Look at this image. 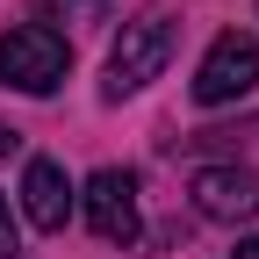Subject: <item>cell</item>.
Instances as JSON below:
<instances>
[{"label": "cell", "instance_id": "5b68a950", "mask_svg": "<svg viewBox=\"0 0 259 259\" xmlns=\"http://www.w3.org/2000/svg\"><path fill=\"white\" fill-rule=\"evenodd\" d=\"M187 194H194V209L216 216V223H245V216H259V180H252L245 166H202V173L187 180Z\"/></svg>", "mask_w": 259, "mask_h": 259}, {"label": "cell", "instance_id": "52a82bcc", "mask_svg": "<svg viewBox=\"0 0 259 259\" xmlns=\"http://www.w3.org/2000/svg\"><path fill=\"white\" fill-rule=\"evenodd\" d=\"M0 259H22V223L8 209V194H0Z\"/></svg>", "mask_w": 259, "mask_h": 259}, {"label": "cell", "instance_id": "8992f818", "mask_svg": "<svg viewBox=\"0 0 259 259\" xmlns=\"http://www.w3.org/2000/svg\"><path fill=\"white\" fill-rule=\"evenodd\" d=\"M22 216L36 223V231H65V216H72V180H65L58 158H29L22 166Z\"/></svg>", "mask_w": 259, "mask_h": 259}, {"label": "cell", "instance_id": "ba28073f", "mask_svg": "<svg viewBox=\"0 0 259 259\" xmlns=\"http://www.w3.org/2000/svg\"><path fill=\"white\" fill-rule=\"evenodd\" d=\"M22 151V130H8V122H0V158H15Z\"/></svg>", "mask_w": 259, "mask_h": 259}, {"label": "cell", "instance_id": "277c9868", "mask_svg": "<svg viewBox=\"0 0 259 259\" xmlns=\"http://www.w3.org/2000/svg\"><path fill=\"white\" fill-rule=\"evenodd\" d=\"M87 223L101 245H137V173L130 166H101L87 180Z\"/></svg>", "mask_w": 259, "mask_h": 259}, {"label": "cell", "instance_id": "7a4b0ae2", "mask_svg": "<svg viewBox=\"0 0 259 259\" xmlns=\"http://www.w3.org/2000/svg\"><path fill=\"white\" fill-rule=\"evenodd\" d=\"M166 58H173V22H166V15L130 22L122 36H115V51H108V79H101V94H108V101H122V94L151 87L158 72H166Z\"/></svg>", "mask_w": 259, "mask_h": 259}, {"label": "cell", "instance_id": "9c48e42d", "mask_svg": "<svg viewBox=\"0 0 259 259\" xmlns=\"http://www.w3.org/2000/svg\"><path fill=\"white\" fill-rule=\"evenodd\" d=\"M231 259H259V238H245V245H238V252H231Z\"/></svg>", "mask_w": 259, "mask_h": 259}, {"label": "cell", "instance_id": "3957f363", "mask_svg": "<svg viewBox=\"0 0 259 259\" xmlns=\"http://www.w3.org/2000/svg\"><path fill=\"white\" fill-rule=\"evenodd\" d=\"M252 87H259V44L238 36V29H223L209 44V58H202V72H194V101L223 108V101H238V94H252Z\"/></svg>", "mask_w": 259, "mask_h": 259}, {"label": "cell", "instance_id": "6da1fadb", "mask_svg": "<svg viewBox=\"0 0 259 259\" xmlns=\"http://www.w3.org/2000/svg\"><path fill=\"white\" fill-rule=\"evenodd\" d=\"M65 72H72V44H65L58 29L22 22V29L0 36V79H8L15 94H58Z\"/></svg>", "mask_w": 259, "mask_h": 259}]
</instances>
